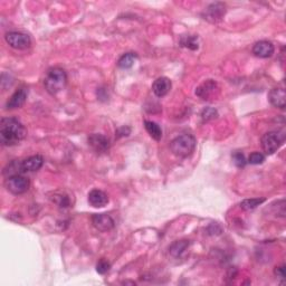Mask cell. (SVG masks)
I'll list each match as a JSON object with an SVG mask.
<instances>
[{"label": "cell", "instance_id": "cell-9", "mask_svg": "<svg viewBox=\"0 0 286 286\" xmlns=\"http://www.w3.org/2000/svg\"><path fill=\"white\" fill-rule=\"evenodd\" d=\"M92 224L99 232H108L114 228V219L107 213H95L92 216Z\"/></svg>", "mask_w": 286, "mask_h": 286}, {"label": "cell", "instance_id": "cell-28", "mask_svg": "<svg viewBox=\"0 0 286 286\" xmlns=\"http://www.w3.org/2000/svg\"><path fill=\"white\" fill-rule=\"evenodd\" d=\"M275 275L280 279H285V267L281 266V267H276L275 268Z\"/></svg>", "mask_w": 286, "mask_h": 286}, {"label": "cell", "instance_id": "cell-26", "mask_svg": "<svg viewBox=\"0 0 286 286\" xmlns=\"http://www.w3.org/2000/svg\"><path fill=\"white\" fill-rule=\"evenodd\" d=\"M265 161V156L260 152H253L248 158V162L251 164H260Z\"/></svg>", "mask_w": 286, "mask_h": 286}, {"label": "cell", "instance_id": "cell-10", "mask_svg": "<svg viewBox=\"0 0 286 286\" xmlns=\"http://www.w3.org/2000/svg\"><path fill=\"white\" fill-rule=\"evenodd\" d=\"M216 92H218V84L213 79H207L200 86L197 87L196 95L203 100H211L216 96Z\"/></svg>", "mask_w": 286, "mask_h": 286}, {"label": "cell", "instance_id": "cell-5", "mask_svg": "<svg viewBox=\"0 0 286 286\" xmlns=\"http://www.w3.org/2000/svg\"><path fill=\"white\" fill-rule=\"evenodd\" d=\"M5 187L7 190L13 195H23L25 193L30 187V181L26 177L22 175L14 176L10 178H7L5 181Z\"/></svg>", "mask_w": 286, "mask_h": 286}, {"label": "cell", "instance_id": "cell-21", "mask_svg": "<svg viewBox=\"0 0 286 286\" xmlns=\"http://www.w3.org/2000/svg\"><path fill=\"white\" fill-rule=\"evenodd\" d=\"M180 45L182 47H186L188 50L191 51H197L199 47L198 43V37L195 35H188V36H182L180 39Z\"/></svg>", "mask_w": 286, "mask_h": 286}, {"label": "cell", "instance_id": "cell-22", "mask_svg": "<svg viewBox=\"0 0 286 286\" xmlns=\"http://www.w3.org/2000/svg\"><path fill=\"white\" fill-rule=\"evenodd\" d=\"M265 201V198H252V199H245L240 203V207L244 210H253L261 205Z\"/></svg>", "mask_w": 286, "mask_h": 286}, {"label": "cell", "instance_id": "cell-4", "mask_svg": "<svg viewBox=\"0 0 286 286\" xmlns=\"http://www.w3.org/2000/svg\"><path fill=\"white\" fill-rule=\"evenodd\" d=\"M285 141V133L283 131H269L261 136V148L266 155H274L283 146Z\"/></svg>", "mask_w": 286, "mask_h": 286}, {"label": "cell", "instance_id": "cell-3", "mask_svg": "<svg viewBox=\"0 0 286 286\" xmlns=\"http://www.w3.org/2000/svg\"><path fill=\"white\" fill-rule=\"evenodd\" d=\"M67 84V74L63 68L54 67L51 68L47 72L44 79V85H45L46 91L52 95L59 93L60 91L64 90Z\"/></svg>", "mask_w": 286, "mask_h": 286}, {"label": "cell", "instance_id": "cell-17", "mask_svg": "<svg viewBox=\"0 0 286 286\" xmlns=\"http://www.w3.org/2000/svg\"><path fill=\"white\" fill-rule=\"evenodd\" d=\"M189 245V240L186 239H182V240H177L175 243H172L170 245V247H169V253H170V255L172 257H180L182 254L187 251Z\"/></svg>", "mask_w": 286, "mask_h": 286}, {"label": "cell", "instance_id": "cell-24", "mask_svg": "<svg viewBox=\"0 0 286 286\" xmlns=\"http://www.w3.org/2000/svg\"><path fill=\"white\" fill-rule=\"evenodd\" d=\"M110 268H111V264L104 259L99 260V263L96 264V272H98L99 274H102V275L110 271Z\"/></svg>", "mask_w": 286, "mask_h": 286}, {"label": "cell", "instance_id": "cell-6", "mask_svg": "<svg viewBox=\"0 0 286 286\" xmlns=\"http://www.w3.org/2000/svg\"><path fill=\"white\" fill-rule=\"evenodd\" d=\"M5 39L8 45L15 48V50L24 51L29 48L31 45L30 37L24 33L19 31H9L5 36Z\"/></svg>", "mask_w": 286, "mask_h": 286}, {"label": "cell", "instance_id": "cell-23", "mask_svg": "<svg viewBox=\"0 0 286 286\" xmlns=\"http://www.w3.org/2000/svg\"><path fill=\"white\" fill-rule=\"evenodd\" d=\"M218 118V111L213 107H206L201 112V119L204 122H209Z\"/></svg>", "mask_w": 286, "mask_h": 286}, {"label": "cell", "instance_id": "cell-2", "mask_svg": "<svg viewBox=\"0 0 286 286\" xmlns=\"http://www.w3.org/2000/svg\"><path fill=\"white\" fill-rule=\"evenodd\" d=\"M197 140L192 134H181L173 139L170 143L171 152L178 158L184 159L190 156L196 149Z\"/></svg>", "mask_w": 286, "mask_h": 286}, {"label": "cell", "instance_id": "cell-18", "mask_svg": "<svg viewBox=\"0 0 286 286\" xmlns=\"http://www.w3.org/2000/svg\"><path fill=\"white\" fill-rule=\"evenodd\" d=\"M22 173H24V170L22 167V161L19 160H13L3 169V176L6 177V179L14 176H19Z\"/></svg>", "mask_w": 286, "mask_h": 286}, {"label": "cell", "instance_id": "cell-7", "mask_svg": "<svg viewBox=\"0 0 286 286\" xmlns=\"http://www.w3.org/2000/svg\"><path fill=\"white\" fill-rule=\"evenodd\" d=\"M226 14V6L223 2H215L209 5L204 13V18L209 23H218Z\"/></svg>", "mask_w": 286, "mask_h": 286}, {"label": "cell", "instance_id": "cell-1", "mask_svg": "<svg viewBox=\"0 0 286 286\" xmlns=\"http://www.w3.org/2000/svg\"><path fill=\"white\" fill-rule=\"evenodd\" d=\"M27 136V129L15 118H3L0 121V142L2 146L13 147Z\"/></svg>", "mask_w": 286, "mask_h": 286}, {"label": "cell", "instance_id": "cell-8", "mask_svg": "<svg viewBox=\"0 0 286 286\" xmlns=\"http://www.w3.org/2000/svg\"><path fill=\"white\" fill-rule=\"evenodd\" d=\"M88 146H90L96 153H105L110 149V140L103 134L93 133L87 138Z\"/></svg>", "mask_w": 286, "mask_h": 286}, {"label": "cell", "instance_id": "cell-13", "mask_svg": "<svg viewBox=\"0 0 286 286\" xmlns=\"http://www.w3.org/2000/svg\"><path fill=\"white\" fill-rule=\"evenodd\" d=\"M171 90V80L168 78H159L155 80L152 85V91L158 98H163Z\"/></svg>", "mask_w": 286, "mask_h": 286}, {"label": "cell", "instance_id": "cell-12", "mask_svg": "<svg viewBox=\"0 0 286 286\" xmlns=\"http://www.w3.org/2000/svg\"><path fill=\"white\" fill-rule=\"evenodd\" d=\"M28 91L27 88H20V90L16 91L15 93L11 95V98L7 102L8 110H14V108H19L25 104L27 100Z\"/></svg>", "mask_w": 286, "mask_h": 286}, {"label": "cell", "instance_id": "cell-15", "mask_svg": "<svg viewBox=\"0 0 286 286\" xmlns=\"http://www.w3.org/2000/svg\"><path fill=\"white\" fill-rule=\"evenodd\" d=\"M43 164H44V158L39 155L31 156H29V158L22 161V167H23L24 173L37 171L43 167Z\"/></svg>", "mask_w": 286, "mask_h": 286}, {"label": "cell", "instance_id": "cell-25", "mask_svg": "<svg viewBox=\"0 0 286 286\" xmlns=\"http://www.w3.org/2000/svg\"><path fill=\"white\" fill-rule=\"evenodd\" d=\"M233 160H234V163H235L238 168H243V167H245V164H246V159H245V156L239 151L234 152Z\"/></svg>", "mask_w": 286, "mask_h": 286}, {"label": "cell", "instance_id": "cell-11", "mask_svg": "<svg viewBox=\"0 0 286 286\" xmlns=\"http://www.w3.org/2000/svg\"><path fill=\"white\" fill-rule=\"evenodd\" d=\"M275 47L268 40H260L253 46V54L260 58H268L273 56Z\"/></svg>", "mask_w": 286, "mask_h": 286}, {"label": "cell", "instance_id": "cell-27", "mask_svg": "<svg viewBox=\"0 0 286 286\" xmlns=\"http://www.w3.org/2000/svg\"><path fill=\"white\" fill-rule=\"evenodd\" d=\"M54 201L56 204H57V206L60 208H66L71 205V201L70 198L64 195H59V196H55Z\"/></svg>", "mask_w": 286, "mask_h": 286}, {"label": "cell", "instance_id": "cell-19", "mask_svg": "<svg viewBox=\"0 0 286 286\" xmlns=\"http://www.w3.org/2000/svg\"><path fill=\"white\" fill-rule=\"evenodd\" d=\"M144 128L152 139H155L156 141H160L162 138V130L161 128L156 124V122H152V121H144Z\"/></svg>", "mask_w": 286, "mask_h": 286}, {"label": "cell", "instance_id": "cell-14", "mask_svg": "<svg viewBox=\"0 0 286 286\" xmlns=\"http://www.w3.org/2000/svg\"><path fill=\"white\" fill-rule=\"evenodd\" d=\"M88 203L94 208H102L108 203V197L104 191L94 189L88 193Z\"/></svg>", "mask_w": 286, "mask_h": 286}, {"label": "cell", "instance_id": "cell-20", "mask_svg": "<svg viewBox=\"0 0 286 286\" xmlns=\"http://www.w3.org/2000/svg\"><path fill=\"white\" fill-rule=\"evenodd\" d=\"M136 58H138V56L134 53L124 54L118 60V66L120 68H123V70H128V68H131L134 65Z\"/></svg>", "mask_w": 286, "mask_h": 286}, {"label": "cell", "instance_id": "cell-16", "mask_svg": "<svg viewBox=\"0 0 286 286\" xmlns=\"http://www.w3.org/2000/svg\"><path fill=\"white\" fill-rule=\"evenodd\" d=\"M285 99L286 94L284 88H273L269 92L268 94V100L273 106H275L277 108H281V110H284L285 108Z\"/></svg>", "mask_w": 286, "mask_h": 286}]
</instances>
